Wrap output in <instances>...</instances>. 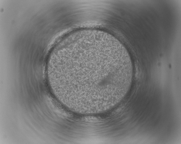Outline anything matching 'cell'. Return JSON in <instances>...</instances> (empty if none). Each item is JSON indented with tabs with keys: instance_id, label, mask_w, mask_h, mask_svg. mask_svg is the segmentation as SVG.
Segmentation results:
<instances>
[{
	"instance_id": "cell-1",
	"label": "cell",
	"mask_w": 181,
	"mask_h": 144,
	"mask_svg": "<svg viewBox=\"0 0 181 144\" xmlns=\"http://www.w3.org/2000/svg\"><path fill=\"white\" fill-rule=\"evenodd\" d=\"M108 54H92L69 64L66 71L70 85L85 102L97 104L112 101L120 58Z\"/></svg>"
}]
</instances>
